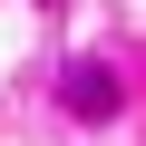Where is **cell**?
<instances>
[{"instance_id":"obj_1","label":"cell","mask_w":146,"mask_h":146,"mask_svg":"<svg viewBox=\"0 0 146 146\" xmlns=\"http://www.w3.org/2000/svg\"><path fill=\"white\" fill-rule=\"evenodd\" d=\"M58 98H68V117H88V127H98V117H117V68H107V58H78Z\"/></svg>"}]
</instances>
